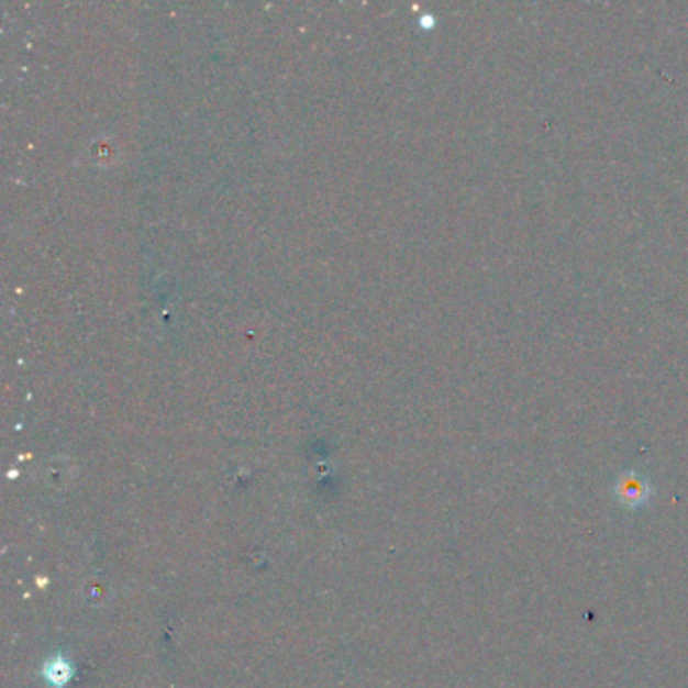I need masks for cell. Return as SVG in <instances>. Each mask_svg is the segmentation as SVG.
<instances>
[{"instance_id": "7a4b0ae2", "label": "cell", "mask_w": 688, "mask_h": 688, "mask_svg": "<svg viewBox=\"0 0 688 688\" xmlns=\"http://www.w3.org/2000/svg\"><path fill=\"white\" fill-rule=\"evenodd\" d=\"M43 675H45L49 685H53L55 688H63L69 683V678L74 676V668H71L69 661L59 654V656L51 658L49 663L45 664Z\"/></svg>"}, {"instance_id": "6da1fadb", "label": "cell", "mask_w": 688, "mask_h": 688, "mask_svg": "<svg viewBox=\"0 0 688 688\" xmlns=\"http://www.w3.org/2000/svg\"><path fill=\"white\" fill-rule=\"evenodd\" d=\"M615 499L628 509H639L642 504L648 503L652 497L651 480L642 477L634 470L622 473L614 485Z\"/></svg>"}]
</instances>
